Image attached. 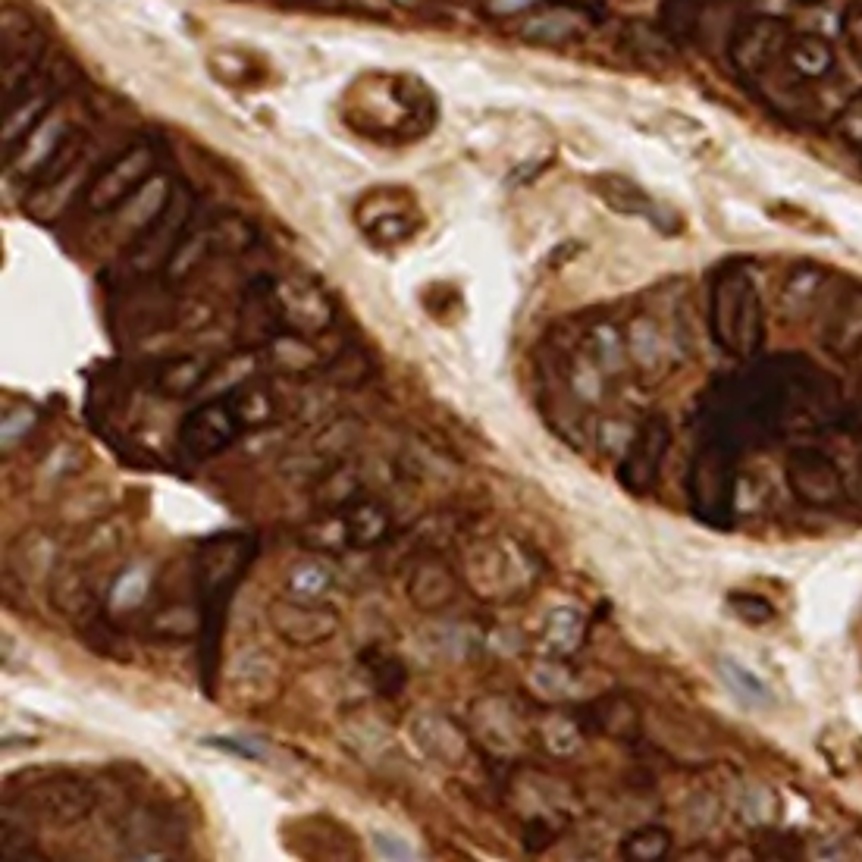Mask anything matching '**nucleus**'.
Here are the masks:
<instances>
[{"label":"nucleus","mask_w":862,"mask_h":862,"mask_svg":"<svg viewBox=\"0 0 862 862\" xmlns=\"http://www.w3.org/2000/svg\"><path fill=\"white\" fill-rule=\"evenodd\" d=\"M787 57L806 76H819L831 66V51H828V44L819 38H800L797 44H790L787 48Z\"/></svg>","instance_id":"obj_2"},{"label":"nucleus","mask_w":862,"mask_h":862,"mask_svg":"<svg viewBox=\"0 0 862 862\" xmlns=\"http://www.w3.org/2000/svg\"><path fill=\"white\" fill-rule=\"evenodd\" d=\"M781 51H787V35L778 22H756L753 29L743 32L737 60L743 69H768Z\"/></svg>","instance_id":"obj_1"}]
</instances>
